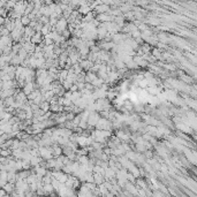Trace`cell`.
I'll return each mask as SVG.
<instances>
[{"label": "cell", "mask_w": 197, "mask_h": 197, "mask_svg": "<svg viewBox=\"0 0 197 197\" xmlns=\"http://www.w3.org/2000/svg\"><path fill=\"white\" fill-rule=\"evenodd\" d=\"M29 22H31V21H30V16H23V17H21V23H22V26H23V24L27 26V24H29Z\"/></svg>", "instance_id": "1"}]
</instances>
